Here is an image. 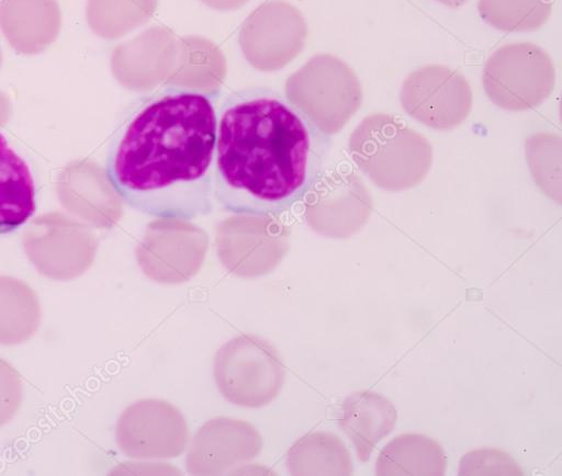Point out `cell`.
Returning a JSON list of instances; mask_svg holds the SVG:
<instances>
[{"label": "cell", "mask_w": 562, "mask_h": 476, "mask_svg": "<svg viewBox=\"0 0 562 476\" xmlns=\"http://www.w3.org/2000/svg\"><path fill=\"white\" fill-rule=\"evenodd\" d=\"M213 376L217 389L229 403L260 408L280 394L285 383V366L269 341L241 333L217 350Z\"/></svg>", "instance_id": "obj_4"}, {"label": "cell", "mask_w": 562, "mask_h": 476, "mask_svg": "<svg viewBox=\"0 0 562 476\" xmlns=\"http://www.w3.org/2000/svg\"><path fill=\"white\" fill-rule=\"evenodd\" d=\"M483 87L488 99L508 111L539 106L552 93L555 69L550 56L532 43H510L486 60Z\"/></svg>", "instance_id": "obj_5"}, {"label": "cell", "mask_w": 562, "mask_h": 476, "mask_svg": "<svg viewBox=\"0 0 562 476\" xmlns=\"http://www.w3.org/2000/svg\"><path fill=\"white\" fill-rule=\"evenodd\" d=\"M447 463V455L436 440L425 434L404 433L382 447L375 462V475L442 476Z\"/></svg>", "instance_id": "obj_14"}, {"label": "cell", "mask_w": 562, "mask_h": 476, "mask_svg": "<svg viewBox=\"0 0 562 476\" xmlns=\"http://www.w3.org/2000/svg\"><path fill=\"white\" fill-rule=\"evenodd\" d=\"M300 79L303 92L286 98L326 135L340 131L362 104L357 75L335 56H315L302 69Z\"/></svg>", "instance_id": "obj_6"}, {"label": "cell", "mask_w": 562, "mask_h": 476, "mask_svg": "<svg viewBox=\"0 0 562 476\" xmlns=\"http://www.w3.org/2000/svg\"><path fill=\"white\" fill-rule=\"evenodd\" d=\"M397 411L390 399L372 390L350 394L342 403L339 428L352 442L361 462L394 429Z\"/></svg>", "instance_id": "obj_12"}, {"label": "cell", "mask_w": 562, "mask_h": 476, "mask_svg": "<svg viewBox=\"0 0 562 476\" xmlns=\"http://www.w3.org/2000/svg\"><path fill=\"white\" fill-rule=\"evenodd\" d=\"M403 110L428 127L441 131L462 124L473 94L467 79L443 65H426L411 72L400 93Z\"/></svg>", "instance_id": "obj_8"}, {"label": "cell", "mask_w": 562, "mask_h": 476, "mask_svg": "<svg viewBox=\"0 0 562 476\" xmlns=\"http://www.w3.org/2000/svg\"><path fill=\"white\" fill-rule=\"evenodd\" d=\"M115 439L128 457L173 458L180 456L189 441V428L181 411L165 399H139L119 417Z\"/></svg>", "instance_id": "obj_7"}, {"label": "cell", "mask_w": 562, "mask_h": 476, "mask_svg": "<svg viewBox=\"0 0 562 476\" xmlns=\"http://www.w3.org/2000/svg\"><path fill=\"white\" fill-rule=\"evenodd\" d=\"M325 136L286 97L267 89L233 94L217 115L215 201L239 215L290 211L322 177Z\"/></svg>", "instance_id": "obj_2"}, {"label": "cell", "mask_w": 562, "mask_h": 476, "mask_svg": "<svg viewBox=\"0 0 562 476\" xmlns=\"http://www.w3.org/2000/svg\"><path fill=\"white\" fill-rule=\"evenodd\" d=\"M37 208L33 172L19 151L0 132V235L24 225Z\"/></svg>", "instance_id": "obj_13"}, {"label": "cell", "mask_w": 562, "mask_h": 476, "mask_svg": "<svg viewBox=\"0 0 562 476\" xmlns=\"http://www.w3.org/2000/svg\"><path fill=\"white\" fill-rule=\"evenodd\" d=\"M357 166L379 188L405 190L425 180L432 165L427 138L385 113L366 116L349 138Z\"/></svg>", "instance_id": "obj_3"}, {"label": "cell", "mask_w": 562, "mask_h": 476, "mask_svg": "<svg viewBox=\"0 0 562 476\" xmlns=\"http://www.w3.org/2000/svg\"><path fill=\"white\" fill-rule=\"evenodd\" d=\"M214 93L169 84L143 98L119 124L104 171L128 207L167 222L214 209Z\"/></svg>", "instance_id": "obj_1"}, {"label": "cell", "mask_w": 562, "mask_h": 476, "mask_svg": "<svg viewBox=\"0 0 562 476\" xmlns=\"http://www.w3.org/2000/svg\"><path fill=\"white\" fill-rule=\"evenodd\" d=\"M206 5L216 10L228 11L243 7L248 0H201Z\"/></svg>", "instance_id": "obj_21"}, {"label": "cell", "mask_w": 562, "mask_h": 476, "mask_svg": "<svg viewBox=\"0 0 562 476\" xmlns=\"http://www.w3.org/2000/svg\"><path fill=\"white\" fill-rule=\"evenodd\" d=\"M41 319L35 295L22 284L0 281V343L18 344L29 340Z\"/></svg>", "instance_id": "obj_16"}, {"label": "cell", "mask_w": 562, "mask_h": 476, "mask_svg": "<svg viewBox=\"0 0 562 476\" xmlns=\"http://www.w3.org/2000/svg\"><path fill=\"white\" fill-rule=\"evenodd\" d=\"M157 0H88L87 23L103 38H117L146 23Z\"/></svg>", "instance_id": "obj_17"}, {"label": "cell", "mask_w": 562, "mask_h": 476, "mask_svg": "<svg viewBox=\"0 0 562 476\" xmlns=\"http://www.w3.org/2000/svg\"><path fill=\"white\" fill-rule=\"evenodd\" d=\"M553 0H479L477 11L490 26L503 32L535 31L551 15Z\"/></svg>", "instance_id": "obj_18"}, {"label": "cell", "mask_w": 562, "mask_h": 476, "mask_svg": "<svg viewBox=\"0 0 562 476\" xmlns=\"http://www.w3.org/2000/svg\"><path fill=\"white\" fill-rule=\"evenodd\" d=\"M261 450V434L251 423L220 416L204 422L195 432L186 467L192 475H221L254 460Z\"/></svg>", "instance_id": "obj_9"}, {"label": "cell", "mask_w": 562, "mask_h": 476, "mask_svg": "<svg viewBox=\"0 0 562 476\" xmlns=\"http://www.w3.org/2000/svg\"><path fill=\"white\" fill-rule=\"evenodd\" d=\"M291 475H352V460L334 433L315 431L300 438L285 455Z\"/></svg>", "instance_id": "obj_15"}, {"label": "cell", "mask_w": 562, "mask_h": 476, "mask_svg": "<svg viewBox=\"0 0 562 476\" xmlns=\"http://www.w3.org/2000/svg\"><path fill=\"white\" fill-rule=\"evenodd\" d=\"M436 1L442 3L447 7H450V8H457V7L462 5L468 0H436Z\"/></svg>", "instance_id": "obj_22"}, {"label": "cell", "mask_w": 562, "mask_h": 476, "mask_svg": "<svg viewBox=\"0 0 562 476\" xmlns=\"http://www.w3.org/2000/svg\"><path fill=\"white\" fill-rule=\"evenodd\" d=\"M307 27L302 13L281 0L265 2L245 20L239 42L247 57L256 49H282L290 57L303 47Z\"/></svg>", "instance_id": "obj_10"}, {"label": "cell", "mask_w": 562, "mask_h": 476, "mask_svg": "<svg viewBox=\"0 0 562 476\" xmlns=\"http://www.w3.org/2000/svg\"><path fill=\"white\" fill-rule=\"evenodd\" d=\"M459 475H522V472L509 454L496 449H479L462 456Z\"/></svg>", "instance_id": "obj_19"}, {"label": "cell", "mask_w": 562, "mask_h": 476, "mask_svg": "<svg viewBox=\"0 0 562 476\" xmlns=\"http://www.w3.org/2000/svg\"><path fill=\"white\" fill-rule=\"evenodd\" d=\"M0 29L16 50H44L60 32L59 4L57 0H0Z\"/></svg>", "instance_id": "obj_11"}, {"label": "cell", "mask_w": 562, "mask_h": 476, "mask_svg": "<svg viewBox=\"0 0 562 476\" xmlns=\"http://www.w3.org/2000/svg\"><path fill=\"white\" fill-rule=\"evenodd\" d=\"M22 400V382L19 373L0 358V427L18 412Z\"/></svg>", "instance_id": "obj_20"}]
</instances>
